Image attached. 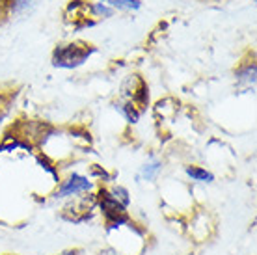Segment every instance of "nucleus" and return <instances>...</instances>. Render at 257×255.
Returning a JSON list of instances; mask_svg holds the SVG:
<instances>
[{
    "label": "nucleus",
    "instance_id": "nucleus-1",
    "mask_svg": "<svg viewBox=\"0 0 257 255\" xmlns=\"http://www.w3.org/2000/svg\"><path fill=\"white\" fill-rule=\"evenodd\" d=\"M123 99L125 102L119 104V110H121L123 114L127 115V119L131 123H135L138 117H140L142 110L144 106L148 104L149 101V95H148V88H146V84L142 80L138 75L135 77H128L127 82L123 84Z\"/></svg>",
    "mask_w": 257,
    "mask_h": 255
},
{
    "label": "nucleus",
    "instance_id": "nucleus-2",
    "mask_svg": "<svg viewBox=\"0 0 257 255\" xmlns=\"http://www.w3.org/2000/svg\"><path fill=\"white\" fill-rule=\"evenodd\" d=\"M93 49L90 45L84 43H71V45H64V47H58L56 52H54V65L58 67H77L80 65L90 56Z\"/></svg>",
    "mask_w": 257,
    "mask_h": 255
},
{
    "label": "nucleus",
    "instance_id": "nucleus-3",
    "mask_svg": "<svg viewBox=\"0 0 257 255\" xmlns=\"http://www.w3.org/2000/svg\"><path fill=\"white\" fill-rule=\"evenodd\" d=\"M99 205H101V211H103L106 222L112 225H119V223L128 222V214L125 211V205L119 203L110 192L101 190L99 192Z\"/></svg>",
    "mask_w": 257,
    "mask_h": 255
},
{
    "label": "nucleus",
    "instance_id": "nucleus-4",
    "mask_svg": "<svg viewBox=\"0 0 257 255\" xmlns=\"http://www.w3.org/2000/svg\"><path fill=\"white\" fill-rule=\"evenodd\" d=\"M91 183L86 177H80V175H73L69 181H65L64 186L58 190V198H65V196H73V194H80L84 190H90Z\"/></svg>",
    "mask_w": 257,
    "mask_h": 255
},
{
    "label": "nucleus",
    "instance_id": "nucleus-5",
    "mask_svg": "<svg viewBox=\"0 0 257 255\" xmlns=\"http://www.w3.org/2000/svg\"><path fill=\"white\" fill-rule=\"evenodd\" d=\"M187 173L190 175L192 179H196V181H212V173H209L207 170H201V168H198V166H188L187 168Z\"/></svg>",
    "mask_w": 257,
    "mask_h": 255
},
{
    "label": "nucleus",
    "instance_id": "nucleus-6",
    "mask_svg": "<svg viewBox=\"0 0 257 255\" xmlns=\"http://www.w3.org/2000/svg\"><path fill=\"white\" fill-rule=\"evenodd\" d=\"M110 194H112V196H114V198H116L119 203L125 205V207L128 205V194H127V190H125V188L117 186V188H114V190L110 192Z\"/></svg>",
    "mask_w": 257,
    "mask_h": 255
},
{
    "label": "nucleus",
    "instance_id": "nucleus-7",
    "mask_svg": "<svg viewBox=\"0 0 257 255\" xmlns=\"http://www.w3.org/2000/svg\"><path fill=\"white\" fill-rule=\"evenodd\" d=\"M161 170V164L159 162H155V164H149V166L144 168V177L146 179H153L155 177V173Z\"/></svg>",
    "mask_w": 257,
    "mask_h": 255
},
{
    "label": "nucleus",
    "instance_id": "nucleus-8",
    "mask_svg": "<svg viewBox=\"0 0 257 255\" xmlns=\"http://www.w3.org/2000/svg\"><path fill=\"white\" fill-rule=\"evenodd\" d=\"M112 4H116V6H125V8H138L140 4L136 2V0H110Z\"/></svg>",
    "mask_w": 257,
    "mask_h": 255
},
{
    "label": "nucleus",
    "instance_id": "nucleus-9",
    "mask_svg": "<svg viewBox=\"0 0 257 255\" xmlns=\"http://www.w3.org/2000/svg\"><path fill=\"white\" fill-rule=\"evenodd\" d=\"M78 251H65V253H62V255H77Z\"/></svg>",
    "mask_w": 257,
    "mask_h": 255
}]
</instances>
